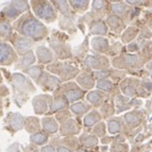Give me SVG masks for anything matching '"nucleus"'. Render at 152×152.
I'll return each instance as SVG.
<instances>
[{"instance_id": "obj_16", "label": "nucleus", "mask_w": 152, "mask_h": 152, "mask_svg": "<svg viewBox=\"0 0 152 152\" xmlns=\"http://www.w3.org/2000/svg\"><path fill=\"white\" fill-rule=\"evenodd\" d=\"M36 82L45 91H54V89H58L62 84L61 80L56 76L50 74L49 71H44Z\"/></svg>"}, {"instance_id": "obj_27", "label": "nucleus", "mask_w": 152, "mask_h": 152, "mask_svg": "<svg viewBox=\"0 0 152 152\" xmlns=\"http://www.w3.org/2000/svg\"><path fill=\"white\" fill-rule=\"evenodd\" d=\"M138 35H140V29L134 25H130V26H128L127 28H126V30L121 33L119 39L122 44L128 45V44L135 41V39L138 37Z\"/></svg>"}, {"instance_id": "obj_7", "label": "nucleus", "mask_w": 152, "mask_h": 152, "mask_svg": "<svg viewBox=\"0 0 152 152\" xmlns=\"http://www.w3.org/2000/svg\"><path fill=\"white\" fill-rule=\"evenodd\" d=\"M124 120L130 130H136L144 128L147 120V116L142 110H131L122 115Z\"/></svg>"}, {"instance_id": "obj_4", "label": "nucleus", "mask_w": 152, "mask_h": 152, "mask_svg": "<svg viewBox=\"0 0 152 152\" xmlns=\"http://www.w3.org/2000/svg\"><path fill=\"white\" fill-rule=\"evenodd\" d=\"M31 7L34 15L41 21L50 23L58 17L56 8L49 0H31Z\"/></svg>"}, {"instance_id": "obj_36", "label": "nucleus", "mask_w": 152, "mask_h": 152, "mask_svg": "<svg viewBox=\"0 0 152 152\" xmlns=\"http://www.w3.org/2000/svg\"><path fill=\"white\" fill-rule=\"evenodd\" d=\"M26 129L28 132L34 134L36 132H39L42 129V122L39 121L37 117H28L27 122H26Z\"/></svg>"}, {"instance_id": "obj_49", "label": "nucleus", "mask_w": 152, "mask_h": 152, "mask_svg": "<svg viewBox=\"0 0 152 152\" xmlns=\"http://www.w3.org/2000/svg\"><path fill=\"white\" fill-rule=\"evenodd\" d=\"M41 152H56V149L52 145H46L41 148Z\"/></svg>"}, {"instance_id": "obj_41", "label": "nucleus", "mask_w": 152, "mask_h": 152, "mask_svg": "<svg viewBox=\"0 0 152 152\" xmlns=\"http://www.w3.org/2000/svg\"><path fill=\"white\" fill-rule=\"evenodd\" d=\"M70 118H72V114H71V112L69 109L62 110V111L58 112L56 114V119L60 124L67 121V120L70 119Z\"/></svg>"}, {"instance_id": "obj_35", "label": "nucleus", "mask_w": 152, "mask_h": 152, "mask_svg": "<svg viewBox=\"0 0 152 152\" xmlns=\"http://www.w3.org/2000/svg\"><path fill=\"white\" fill-rule=\"evenodd\" d=\"M147 42L148 41H146L144 38L137 37L135 41H133L132 43L126 45V50H127V52H129V53H138L142 49V47L146 45Z\"/></svg>"}, {"instance_id": "obj_2", "label": "nucleus", "mask_w": 152, "mask_h": 152, "mask_svg": "<svg viewBox=\"0 0 152 152\" xmlns=\"http://www.w3.org/2000/svg\"><path fill=\"white\" fill-rule=\"evenodd\" d=\"M112 67L117 69L127 71L129 76H135L137 71L140 70L145 67L144 63L142 62L140 58L137 53H129V52H124L119 56L111 58Z\"/></svg>"}, {"instance_id": "obj_42", "label": "nucleus", "mask_w": 152, "mask_h": 152, "mask_svg": "<svg viewBox=\"0 0 152 152\" xmlns=\"http://www.w3.org/2000/svg\"><path fill=\"white\" fill-rule=\"evenodd\" d=\"M131 146L129 142H120V144H112L110 146V152H130Z\"/></svg>"}, {"instance_id": "obj_12", "label": "nucleus", "mask_w": 152, "mask_h": 152, "mask_svg": "<svg viewBox=\"0 0 152 152\" xmlns=\"http://www.w3.org/2000/svg\"><path fill=\"white\" fill-rule=\"evenodd\" d=\"M50 43V48L54 54L60 58V61L62 60H68L72 56V52L69 47L68 44H66L64 41H61L58 37H54L51 39Z\"/></svg>"}, {"instance_id": "obj_25", "label": "nucleus", "mask_w": 152, "mask_h": 152, "mask_svg": "<svg viewBox=\"0 0 152 152\" xmlns=\"http://www.w3.org/2000/svg\"><path fill=\"white\" fill-rule=\"evenodd\" d=\"M79 140H80V145L81 147H83L84 149L89 150V149H94L95 147L99 146L100 144V140L96 135H94L91 132L86 131L82 133L79 137Z\"/></svg>"}, {"instance_id": "obj_20", "label": "nucleus", "mask_w": 152, "mask_h": 152, "mask_svg": "<svg viewBox=\"0 0 152 152\" xmlns=\"http://www.w3.org/2000/svg\"><path fill=\"white\" fill-rule=\"evenodd\" d=\"M52 98L53 97L49 96V95H39V96H36L33 99V107H34V111H35L36 114H47L49 112V107H50Z\"/></svg>"}, {"instance_id": "obj_5", "label": "nucleus", "mask_w": 152, "mask_h": 152, "mask_svg": "<svg viewBox=\"0 0 152 152\" xmlns=\"http://www.w3.org/2000/svg\"><path fill=\"white\" fill-rule=\"evenodd\" d=\"M56 91L64 95L70 104L75 103L77 101H80V100H83L84 97L87 94V91H84L76 82H66V83L61 84V86L58 87Z\"/></svg>"}, {"instance_id": "obj_54", "label": "nucleus", "mask_w": 152, "mask_h": 152, "mask_svg": "<svg viewBox=\"0 0 152 152\" xmlns=\"http://www.w3.org/2000/svg\"><path fill=\"white\" fill-rule=\"evenodd\" d=\"M148 11H149V13L152 15V9H150V10H148Z\"/></svg>"}, {"instance_id": "obj_23", "label": "nucleus", "mask_w": 152, "mask_h": 152, "mask_svg": "<svg viewBox=\"0 0 152 152\" xmlns=\"http://www.w3.org/2000/svg\"><path fill=\"white\" fill-rule=\"evenodd\" d=\"M94 107H91V104L86 101V100H80V101H77L75 103H71L69 110H70L71 114L75 115L77 118H81L84 117L87 113L91 111Z\"/></svg>"}, {"instance_id": "obj_37", "label": "nucleus", "mask_w": 152, "mask_h": 152, "mask_svg": "<svg viewBox=\"0 0 152 152\" xmlns=\"http://www.w3.org/2000/svg\"><path fill=\"white\" fill-rule=\"evenodd\" d=\"M91 132L94 135H96L99 140H101L102 137H104L105 135H107V122L102 120L99 124H97L93 129L91 130Z\"/></svg>"}, {"instance_id": "obj_32", "label": "nucleus", "mask_w": 152, "mask_h": 152, "mask_svg": "<svg viewBox=\"0 0 152 152\" xmlns=\"http://www.w3.org/2000/svg\"><path fill=\"white\" fill-rule=\"evenodd\" d=\"M71 10L76 13H85L89 9L91 0H67Z\"/></svg>"}, {"instance_id": "obj_13", "label": "nucleus", "mask_w": 152, "mask_h": 152, "mask_svg": "<svg viewBox=\"0 0 152 152\" xmlns=\"http://www.w3.org/2000/svg\"><path fill=\"white\" fill-rule=\"evenodd\" d=\"M111 13V3L107 0H93L91 3V12L87 14L91 18L96 19H105Z\"/></svg>"}, {"instance_id": "obj_46", "label": "nucleus", "mask_w": 152, "mask_h": 152, "mask_svg": "<svg viewBox=\"0 0 152 152\" xmlns=\"http://www.w3.org/2000/svg\"><path fill=\"white\" fill-rule=\"evenodd\" d=\"M113 137H114L113 135H105L100 140V144L104 145V146H111L112 142H113Z\"/></svg>"}, {"instance_id": "obj_56", "label": "nucleus", "mask_w": 152, "mask_h": 152, "mask_svg": "<svg viewBox=\"0 0 152 152\" xmlns=\"http://www.w3.org/2000/svg\"><path fill=\"white\" fill-rule=\"evenodd\" d=\"M151 152H152V146H151Z\"/></svg>"}, {"instance_id": "obj_48", "label": "nucleus", "mask_w": 152, "mask_h": 152, "mask_svg": "<svg viewBox=\"0 0 152 152\" xmlns=\"http://www.w3.org/2000/svg\"><path fill=\"white\" fill-rule=\"evenodd\" d=\"M151 105H152V101L151 100H147V102L144 104V107H142V111H144V113L146 114V116H147V118L149 117L150 115V112H151Z\"/></svg>"}, {"instance_id": "obj_28", "label": "nucleus", "mask_w": 152, "mask_h": 152, "mask_svg": "<svg viewBox=\"0 0 152 152\" xmlns=\"http://www.w3.org/2000/svg\"><path fill=\"white\" fill-rule=\"evenodd\" d=\"M36 58H38V62L41 64H51L52 62H54V53L52 52V50L47 47H37L36 49Z\"/></svg>"}, {"instance_id": "obj_19", "label": "nucleus", "mask_w": 152, "mask_h": 152, "mask_svg": "<svg viewBox=\"0 0 152 152\" xmlns=\"http://www.w3.org/2000/svg\"><path fill=\"white\" fill-rule=\"evenodd\" d=\"M89 44H91V49L94 50V53L103 54V56H107L110 51V46H111V41H110L109 37L94 36L91 39Z\"/></svg>"}, {"instance_id": "obj_11", "label": "nucleus", "mask_w": 152, "mask_h": 152, "mask_svg": "<svg viewBox=\"0 0 152 152\" xmlns=\"http://www.w3.org/2000/svg\"><path fill=\"white\" fill-rule=\"evenodd\" d=\"M83 20L86 21L89 33L91 35L109 37L110 31L104 19H96V18H91L89 16L85 15L83 17Z\"/></svg>"}, {"instance_id": "obj_55", "label": "nucleus", "mask_w": 152, "mask_h": 152, "mask_svg": "<svg viewBox=\"0 0 152 152\" xmlns=\"http://www.w3.org/2000/svg\"><path fill=\"white\" fill-rule=\"evenodd\" d=\"M150 2H151V9H152V0H150Z\"/></svg>"}, {"instance_id": "obj_34", "label": "nucleus", "mask_w": 152, "mask_h": 152, "mask_svg": "<svg viewBox=\"0 0 152 152\" xmlns=\"http://www.w3.org/2000/svg\"><path fill=\"white\" fill-rule=\"evenodd\" d=\"M138 56L140 58L142 62L144 63V65L148 63V62L152 61V39L148 41L146 43V45L142 47V50L138 52Z\"/></svg>"}, {"instance_id": "obj_18", "label": "nucleus", "mask_w": 152, "mask_h": 152, "mask_svg": "<svg viewBox=\"0 0 152 152\" xmlns=\"http://www.w3.org/2000/svg\"><path fill=\"white\" fill-rule=\"evenodd\" d=\"M81 124L79 122L78 119H75V118H70L67 121L63 122V124H60V134L63 137L67 136H76L80 133L81 131Z\"/></svg>"}, {"instance_id": "obj_10", "label": "nucleus", "mask_w": 152, "mask_h": 152, "mask_svg": "<svg viewBox=\"0 0 152 152\" xmlns=\"http://www.w3.org/2000/svg\"><path fill=\"white\" fill-rule=\"evenodd\" d=\"M107 133L110 135H117V134H124L126 137L130 134L131 130L129 129L126 122L124 120V117L116 115V116L112 117L107 121Z\"/></svg>"}, {"instance_id": "obj_14", "label": "nucleus", "mask_w": 152, "mask_h": 152, "mask_svg": "<svg viewBox=\"0 0 152 152\" xmlns=\"http://www.w3.org/2000/svg\"><path fill=\"white\" fill-rule=\"evenodd\" d=\"M77 83L84 89V91H89L96 87L97 80L95 79L94 71L88 68H84L83 70L80 71V74L76 78Z\"/></svg>"}, {"instance_id": "obj_3", "label": "nucleus", "mask_w": 152, "mask_h": 152, "mask_svg": "<svg viewBox=\"0 0 152 152\" xmlns=\"http://www.w3.org/2000/svg\"><path fill=\"white\" fill-rule=\"evenodd\" d=\"M46 70L49 71L50 74L54 75V76H58V78L61 81L66 82L77 78L78 75L80 74V69L78 68V66L63 61L52 62L51 64L47 65Z\"/></svg>"}, {"instance_id": "obj_15", "label": "nucleus", "mask_w": 152, "mask_h": 152, "mask_svg": "<svg viewBox=\"0 0 152 152\" xmlns=\"http://www.w3.org/2000/svg\"><path fill=\"white\" fill-rule=\"evenodd\" d=\"M96 88L103 91L109 96V100H114L116 96L121 94V91L119 88V85L110 80V79H103L98 80L96 83Z\"/></svg>"}, {"instance_id": "obj_22", "label": "nucleus", "mask_w": 152, "mask_h": 152, "mask_svg": "<svg viewBox=\"0 0 152 152\" xmlns=\"http://www.w3.org/2000/svg\"><path fill=\"white\" fill-rule=\"evenodd\" d=\"M114 103L115 107H116V115L121 114L124 112L127 113V112L134 109V107H133V98L131 99L122 94H119L118 96L115 97Z\"/></svg>"}, {"instance_id": "obj_8", "label": "nucleus", "mask_w": 152, "mask_h": 152, "mask_svg": "<svg viewBox=\"0 0 152 152\" xmlns=\"http://www.w3.org/2000/svg\"><path fill=\"white\" fill-rule=\"evenodd\" d=\"M104 20L107 23V26L110 31V34H109L110 39H117L118 37H120L121 33L128 27L126 25V23L124 21V19L114 15V14H112V13H110Z\"/></svg>"}, {"instance_id": "obj_24", "label": "nucleus", "mask_w": 152, "mask_h": 152, "mask_svg": "<svg viewBox=\"0 0 152 152\" xmlns=\"http://www.w3.org/2000/svg\"><path fill=\"white\" fill-rule=\"evenodd\" d=\"M102 120L103 119H102V116H101V114H100L99 110L93 109L89 113H87V114L83 117L82 124H83L84 129L91 132V130L93 129L97 124L102 121Z\"/></svg>"}, {"instance_id": "obj_47", "label": "nucleus", "mask_w": 152, "mask_h": 152, "mask_svg": "<svg viewBox=\"0 0 152 152\" xmlns=\"http://www.w3.org/2000/svg\"><path fill=\"white\" fill-rule=\"evenodd\" d=\"M124 2L127 4L131 5V7H134V8H142L144 7L142 0H124Z\"/></svg>"}, {"instance_id": "obj_30", "label": "nucleus", "mask_w": 152, "mask_h": 152, "mask_svg": "<svg viewBox=\"0 0 152 152\" xmlns=\"http://www.w3.org/2000/svg\"><path fill=\"white\" fill-rule=\"evenodd\" d=\"M15 60L14 51L10 46L0 43V63H11Z\"/></svg>"}, {"instance_id": "obj_1", "label": "nucleus", "mask_w": 152, "mask_h": 152, "mask_svg": "<svg viewBox=\"0 0 152 152\" xmlns=\"http://www.w3.org/2000/svg\"><path fill=\"white\" fill-rule=\"evenodd\" d=\"M17 23L18 31L31 41H41L48 35L47 27L36 16L33 15V13L29 12L23 15Z\"/></svg>"}, {"instance_id": "obj_6", "label": "nucleus", "mask_w": 152, "mask_h": 152, "mask_svg": "<svg viewBox=\"0 0 152 152\" xmlns=\"http://www.w3.org/2000/svg\"><path fill=\"white\" fill-rule=\"evenodd\" d=\"M84 68H88L93 71H100V70H107L111 68V58L103 54H88L86 58L83 60Z\"/></svg>"}, {"instance_id": "obj_52", "label": "nucleus", "mask_w": 152, "mask_h": 152, "mask_svg": "<svg viewBox=\"0 0 152 152\" xmlns=\"http://www.w3.org/2000/svg\"><path fill=\"white\" fill-rule=\"evenodd\" d=\"M107 2L113 4V3H119V2H124V0H107Z\"/></svg>"}, {"instance_id": "obj_39", "label": "nucleus", "mask_w": 152, "mask_h": 152, "mask_svg": "<svg viewBox=\"0 0 152 152\" xmlns=\"http://www.w3.org/2000/svg\"><path fill=\"white\" fill-rule=\"evenodd\" d=\"M64 146H66L67 148H69L70 150L75 151V150H79L81 145H80V140L79 138H77L76 136H67L63 140Z\"/></svg>"}, {"instance_id": "obj_31", "label": "nucleus", "mask_w": 152, "mask_h": 152, "mask_svg": "<svg viewBox=\"0 0 152 152\" xmlns=\"http://www.w3.org/2000/svg\"><path fill=\"white\" fill-rule=\"evenodd\" d=\"M110 41H111V46H110V51L109 54H107L110 58H115V56H119V54L127 51L126 50V45L122 44L120 39L119 41L118 39H110Z\"/></svg>"}, {"instance_id": "obj_43", "label": "nucleus", "mask_w": 152, "mask_h": 152, "mask_svg": "<svg viewBox=\"0 0 152 152\" xmlns=\"http://www.w3.org/2000/svg\"><path fill=\"white\" fill-rule=\"evenodd\" d=\"M28 74L31 76V78H33L35 81H37L39 77L42 76V74L44 72V66L37 65V66H31L30 68H28Z\"/></svg>"}, {"instance_id": "obj_26", "label": "nucleus", "mask_w": 152, "mask_h": 152, "mask_svg": "<svg viewBox=\"0 0 152 152\" xmlns=\"http://www.w3.org/2000/svg\"><path fill=\"white\" fill-rule=\"evenodd\" d=\"M42 129L46 134H56L60 130V124L56 121V117L46 116L42 119Z\"/></svg>"}, {"instance_id": "obj_9", "label": "nucleus", "mask_w": 152, "mask_h": 152, "mask_svg": "<svg viewBox=\"0 0 152 152\" xmlns=\"http://www.w3.org/2000/svg\"><path fill=\"white\" fill-rule=\"evenodd\" d=\"M140 83H142V79L133 76H128L118 85H119V88L121 91V94L132 99L137 98Z\"/></svg>"}, {"instance_id": "obj_44", "label": "nucleus", "mask_w": 152, "mask_h": 152, "mask_svg": "<svg viewBox=\"0 0 152 152\" xmlns=\"http://www.w3.org/2000/svg\"><path fill=\"white\" fill-rule=\"evenodd\" d=\"M78 49H80L79 51H75V56H81V58H86V52H87V49H88V37H86V39H85V42L84 43H82L81 45L79 46Z\"/></svg>"}, {"instance_id": "obj_51", "label": "nucleus", "mask_w": 152, "mask_h": 152, "mask_svg": "<svg viewBox=\"0 0 152 152\" xmlns=\"http://www.w3.org/2000/svg\"><path fill=\"white\" fill-rule=\"evenodd\" d=\"M144 68L146 69V70H147L148 72H149V74L152 76V61L148 62V63L146 64V65H145V67H144Z\"/></svg>"}, {"instance_id": "obj_53", "label": "nucleus", "mask_w": 152, "mask_h": 152, "mask_svg": "<svg viewBox=\"0 0 152 152\" xmlns=\"http://www.w3.org/2000/svg\"><path fill=\"white\" fill-rule=\"evenodd\" d=\"M144 152H151V147H150V148H148L147 150H145Z\"/></svg>"}, {"instance_id": "obj_33", "label": "nucleus", "mask_w": 152, "mask_h": 152, "mask_svg": "<svg viewBox=\"0 0 152 152\" xmlns=\"http://www.w3.org/2000/svg\"><path fill=\"white\" fill-rule=\"evenodd\" d=\"M128 76L129 75L127 71L121 70V69H117L114 67H111L109 69V79L116 84H119L121 81H124Z\"/></svg>"}, {"instance_id": "obj_38", "label": "nucleus", "mask_w": 152, "mask_h": 152, "mask_svg": "<svg viewBox=\"0 0 152 152\" xmlns=\"http://www.w3.org/2000/svg\"><path fill=\"white\" fill-rule=\"evenodd\" d=\"M49 140L48 134H46L44 131L36 132L34 134L31 135V142L34 145H38V146H43V145L47 144Z\"/></svg>"}, {"instance_id": "obj_57", "label": "nucleus", "mask_w": 152, "mask_h": 152, "mask_svg": "<svg viewBox=\"0 0 152 152\" xmlns=\"http://www.w3.org/2000/svg\"><path fill=\"white\" fill-rule=\"evenodd\" d=\"M84 152H85V151H84Z\"/></svg>"}, {"instance_id": "obj_40", "label": "nucleus", "mask_w": 152, "mask_h": 152, "mask_svg": "<svg viewBox=\"0 0 152 152\" xmlns=\"http://www.w3.org/2000/svg\"><path fill=\"white\" fill-rule=\"evenodd\" d=\"M34 62H35V54L33 53L32 50H30L28 52H26L23 56V60H21V67L23 68H30Z\"/></svg>"}, {"instance_id": "obj_45", "label": "nucleus", "mask_w": 152, "mask_h": 152, "mask_svg": "<svg viewBox=\"0 0 152 152\" xmlns=\"http://www.w3.org/2000/svg\"><path fill=\"white\" fill-rule=\"evenodd\" d=\"M145 16H142V19L145 20V23H146V25L149 27V29L152 31V15L149 13V11L146 10L145 11Z\"/></svg>"}, {"instance_id": "obj_29", "label": "nucleus", "mask_w": 152, "mask_h": 152, "mask_svg": "<svg viewBox=\"0 0 152 152\" xmlns=\"http://www.w3.org/2000/svg\"><path fill=\"white\" fill-rule=\"evenodd\" d=\"M99 112H100V114H101V116H102V119H103L104 121H107V119H110L112 117L116 116V107H115L114 100H107V101L99 109Z\"/></svg>"}, {"instance_id": "obj_17", "label": "nucleus", "mask_w": 152, "mask_h": 152, "mask_svg": "<svg viewBox=\"0 0 152 152\" xmlns=\"http://www.w3.org/2000/svg\"><path fill=\"white\" fill-rule=\"evenodd\" d=\"M85 100L91 104L94 109L99 110L103 105L105 102L109 100V96L105 93L99 91V89H91V91H87L86 96H85Z\"/></svg>"}, {"instance_id": "obj_50", "label": "nucleus", "mask_w": 152, "mask_h": 152, "mask_svg": "<svg viewBox=\"0 0 152 152\" xmlns=\"http://www.w3.org/2000/svg\"><path fill=\"white\" fill-rule=\"evenodd\" d=\"M56 152H74L72 150H70L69 148H67L64 145H58V147L56 148Z\"/></svg>"}, {"instance_id": "obj_21", "label": "nucleus", "mask_w": 152, "mask_h": 152, "mask_svg": "<svg viewBox=\"0 0 152 152\" xmlns=\"http://www.w3.org/2000/svg\"><path fill=\"white\" fill-rule=\"evenodd\" d=\"M70 107V103L68 102V100L66 99V97L64 95H62L61 93H58L56 91L54 93V96L52 98V101H51L50 107H49V112L47 113V115L51 114H56L58 112L62 111V110H66Z\"/></svg>"}]
</instances>
